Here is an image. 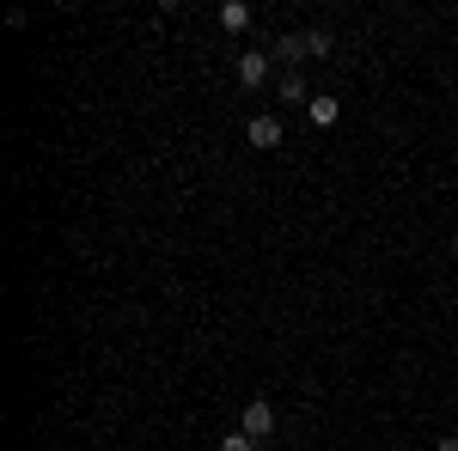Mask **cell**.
Returning a JSON list of instances; mask_svg holds the SVG:
<instances>
[{
  "instance_id": "cell-3",
  "label": "cell",
  "mask_w": 458,
  "mask_h": 451,
  "mask_svg": "<svg viewBox=\"0 0 458 451\" xmlns=\"http://www.w3.org/2000/svg\"><path fill=\"white\" fill-rule=\"evenodd\" d=\"M245 140H250V146H263V153H269V146H282V116H250Z\"/></svg>"
},
{
  "instance_id": "cell-12",
  "label": "cell",
  "mask_w": 458,
  "mask_h": 451,
  "mask_svg": "<svg viewBox=\"0 0 458 451\" xmlns=\"http://www.w3.org/2000/svg\"><path fill=\"white\" fill-rule=\"evenodd\" d=\"M453 256H458V238H453Z\"/></svg>"
},
{
  "instance_id": "cell-4",
  "label": "cell",
  "mask_w": 458,
  "mask_h": 451,
  "mask_svg": "<svg viewBox=\"0 0 458 451\" xmlns=\"http://www.w3.org/2000/svg\"><path fill=\"white\" fill-rule=\"evenodd\" d=\"M269 62H282V73H293L306 62V37H276V49H269Z\"/></svg>"
},
{
  "instance_id": "cell-11",
  "label": "cell",
  "mask_w": 458,
  "mask_h": 451,
  "mask_svg": "<svg viewBox=\"0 0 458 451\" xmlns=\"http://www.w3.org/2000/svg\"><path fill=\"white\" fill-rule=\"evenodd\" d=\"M391 451H416V446H391Z\"/></svg>"
},
{
  "instance_id": "cell-5",
  "label": "cell",
  "mask_w": 458,
  "mask_h": 451,
  "mask_svg": "<svg viewBox=\"0 0 458 451\" xmlns=\"http://www.w3.org/2000/svg\"><path fill=\"white\" fill-rule=\"evenodd\" d=\"M214 19H220V31H233V37L250 31V6H245V0H226V6H220Z\"/></svg>"
},
{
  "instance_id": "cell-9",
  "label": "cell",
  "mask_w": 458,
  "mask_h": 451,
  "mask_svg": "<svg viewBox=\"0 0 458 451\" xmlns=\"http://www.w3.org/2000/svg\"><path fill=\"white\" fill-rule=\"evenodd\" d=\"M306 55H330V31H306Z\"/></svg>"
},
{
  "instance_id": "cell-1",
  "label": "cell",
  "mask_w": 458,
  "mask_h": 451,
  "mask_svg": "<svg viewBox=\"0 0 458 451\" xmlns=\"http://www.w3.org/2000/svg\"><path fill=\"white\" fill-rule=\"evenodd\" d=\"M269 68H276V62H269V55H263V49H245V55H239V86H245V92H257V86H263V79H269Z\"/></svg>"
},
{
  "instance_id": "cell-2",
  "label": "cell",
  "mask_w": 458,
  "mask_h": 451,
  "mask_svg": "<svg viewBox=\"0 0 458 451\" xmlns=\"http://www.w3.org/2000/svg\"><path fill=\"white\" fill-rule=\"evenodd\" d=\"M239 433H250V439H269L276 433V409L257 397V403H245V421H239Z\"/></svg>"
},
{
  "instance_id": "cell-8",
  "label": "cell",
  "mask_w": 458,
  "mask_h": 451,
  "mask_svg": "<svg viewBox=\"0 0 458 451\" xmlns=\"http://www.w3.org/2000/svg\"><path fill=\"white\" fill-rule=\"evenodd\" d=\"M214 451H257V439H250V433H226Z\"/></svg>"
},
{
  "instance_id": "cell-6",
  "label": "cell",
  "mask_w": 458,
  "mask_h": 451,
  "mask_svg": "<svg viewBox=\"0 0 458 451\" xmlns=\"http://www.w3.org/2000/svg\"><path fill=\"white\" fill-rule=\"evenodd\" d=\"M282 104H312V92H306V73H300V68L282 73Z\"/></svg>"
},
{
  "instance_id": "cell-10",
  "label": "cell",
  "mask_w": 458,
  "mask_h": 451,
  "mask_svg": "<svg viewBox=\"0 0 458 451\" xmlns=\"http://www.w3.org/2000/svg\"><path fill=\"white\" fill-rule=\"evenodd\" d=\"M434 451H458V433H446V439H434Z\"/></svg>"
},
{
  "instance_id": "cell-7",
  "label": "cell",
  "mask_w": 458,
  "mask_h": 451,
  "mask_svg": "<svg viewBox=\"0 0 458 451\" xmlns=\"http://www.w3.org/2000/svg\"><path fill=\"white\" fill-rule=\"evenodd\" d=\"M306 116H312L318 129H330V122H336V116H343V104H336V98H330V92H324V98H312V104H306Z\"/></svg>"
}]
</instances>
